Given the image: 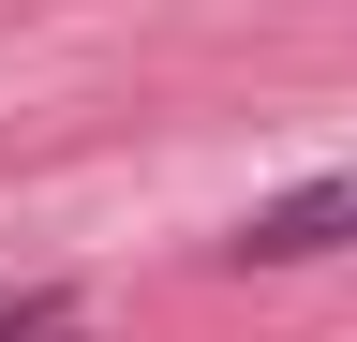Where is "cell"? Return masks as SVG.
Masks as SVG:
<instances>
[{"label":"cell","instance_id":"1","mask_svg":"<svg viewBox=\"0 0 357 342\" xmlns=\"http://www.w3.org/2000/svg\"><path fill=\"white\" fill-rule=\"evenodd\" d=\"M0 342H75V283H30V297H0Z\"/></svg>","mask_w":357,"mask_h":342}]
</instances>
